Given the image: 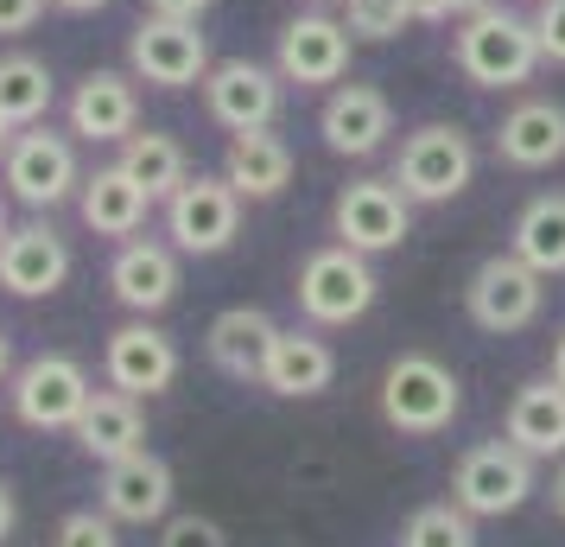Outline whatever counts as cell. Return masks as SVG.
<instances>
[{
	"label": "cell",
	"instance_id": "1",
	"mask_svg": "<svg viewBox=\"0 0 565 547\" xmlns=\"http://www.w3.org/2000/svg\"><path fill=\"white\" fill-rule=\"evenodd\" d=\"M451 57H458L463 83H477V90H521L546 64L534 20L527 13H509V7L463 13L458 32H451Z\"/></svg>",
	"mask_w": 565,
	"mask_h": 547
},
{
	"label": "cell",
	"instance_id": "2",
	"mask_svg": "<svg viewBox=\"0 0 565 547\" xmlns=\"http://www.w3.org/2000/svg\"><path fill=\"white\" fill-rule=\"evenodd\" d=\"M0 185L7 198L32 217H52L57 204H71L83 191V159H77V134H57L45 122H32L7 140L0 154Z\"/></svg>",
	"mask_w": 565,
	"mask_h": 547
},
{
	"label": "cell",
	"instance_id": "3",
	"mask_svg": "<svg viewBox=\"0 0 565 547\" xmlns=\"http://www.w3.org/2000/svg\"><path fill=\"white\" fill-rule=\"evenodd\" d=\"M387 179L401 185L413 204H451L463 185L477 179V147H470V134L451 128V122H426V128H413L407 140H401Z\"/></svg>",
	"mask_w": 565,
	"mask_h": 547
},
{
	"label": "cell",
	"instance_id": "4",
	"mask_svg": "<svg viewBox=\"0 0 565 547\" xmlns=\"http://www.w3.org/2000/svg\"><path fill=\"white\" fill-rule=\"evenodd\" d=\"M292 293H299V313H306L311 325H356V318L375 306L382 281H375L369 255H356L350 242H331V249H311L306 255Z\"/></svg>",
	"mask_w": 565,
	"mask_h": 547
},
{
	"label": "cell",
	"instance_id": "5",
	"mask_svg": "<svg viewBox=\"0 0 565 547\" xmlns=\"http://www.w3.org/2000/svg\"><path fill=\"white\" fill-rule=\"evenodd\" d=\"M458 376L426 357V350H407V357H394L382 376V420L394 433H445L451 414H458Z\"/></svg>",
	"mask_w": 565,
	"mask_h": 547
},
{
	"label": "cell",
	"instance_id": "6",
	"mask_svg": "<svg viewBox=\"0 0 565 547\" xmlns=\"http://www.w3.org/2000/svg\"><path fill=\"white\" fill-rule=\"evenodd\" d=\"M242 191L223 172H191V179L166 198V235L179 255H223L242 235Z\"/></svg>",
	"mask_w": 565,
	"mask_h": 547
},
{
	"label": "cell",
	"instance_id": "7",
	"mask_svg": "<svg viewBox=\"0 0 565 547\" xmlns=\"http://www.w3.org/2000/svg\"><path fill=\"white\" fill-rule=\"evenodd\" d=\"M13 420L32 427V433H71L77 414L89 408V369L77 357H64V350H39L32 364L13 369Z\"/></svg>",
	"mask_w": 565,
	"mask_h": 547
},
{
	"label": "cell",
	"instance_id": "8",
	"mask_svg": "<svg viewBox=\"0 0 565 547\" xmlns=\"http://www.w3.org/2000/svg\"><path fill=\"white\" fill-rule=\"evenodd\" d=\"M463 306H470V318H477L483 332H495V338L527 332V325L540 318V306H546V274L527 267L514 249H502V255H489L483 267L470 274Z\"/></svg>",
	"mask_w": 565,
	"mask_h": 547
},
{
	"label": "cell",
	"instance_id": "9",
	"mask_svg": "<svg viewBox=\"0 0 565 547\" xmlns=\"http://www.w3.org/2000/svg\"><path fill=\"white\" fill-rule=\"evenodd\" d=\"M331 230L356 255H387L413 235V198L394 179H350L331 204Z\"/></svg>",
	"mask_w": 565,
	"mask_h": 547
},
{
	"label": "cell",
	"instance_id": "10",
	"mask_svg": "<svg viewBox=\"0 0 565 547\" xmlns=\"http://www.w3.org/2000/svg\"><path fill=\"white\" fill-rule=\"evenodd\" d=\"M204 108L216 128L230 134H248V128H274L280 122V103H286V77L274 64H255V57H223L204 71Z\"/></svg>",
	"mask_w": 565,
	"mask_h": 547
},
{
	"label": "cell",
	"instance_id": "11",
	"mask_svg": "<svg viewBox=\"0 0 565 547\" xmlns=\"http://www.w3.org/2000/svg\"><path fill=\"white\" fill-rule=\"evenodd\" d=\"M128 71L134 83H153V90H191L210 71V39L198 32V20L147 13L128 39Z\"/></svg>",
	"mask_w": 565,
	"mask_h": 547
},
{
	"label": "cell",
	"instance_id": "12",
	"mask_svg": "<svg viewBox=\"0 0 565 547\" xmlns=\"http://www.w3.org/2000/svg\"><path fill=\"white\" fill-rule=\"evenodd\" d=\"M534 491V459L509 440L470 445L451 471V503H463L470 516H509Z\"/></svg>",
	"mask_w": 565,
	"mask_h": 547
},
{
	"label": "cell",
	"instance_id": "13",
	"mask_svg": "<svg viewBox=\"0 0 565 547\" xmlns=\"http://www.w3.org/2000/svg\"><path fill=\"white\" fill-rule=\"evenodd\" d=\"M350 39H356V32L343 27V20H331L324 7H311L299 20H286L274 71H280L286 83H299V90H337L343 71H350Z\"/></svg>",
	"mask_w": 565,
	"mask_h": 547
},
{
	"label": "cell",
	"instance_id": "14",
	"mask_svg": "<svg viewBox=\"0 0 565 547\" xmlns=\"http://www.w3.org/2000/svg\"><path fill=\"white\" fill-rule=\"evenodd\" d=\"M103 376H108V389L134 395V401H153V395H166L179 382V344L166 338L159 325H147V318H128L103 344Z\"/></svg>",
	"mask_w": 565,
	"mask_h": 547
},
{
	"label": "cell",
	"instance_id": "15",
	"mask_svg": "<svg viewBox=\"0 0 565 547\" xmlns=\"http://www.w3.org/2000/svg\"><path fill=\"white\" fill-rule=\"evenodd\" d=\"M64 281H71V242L45 217L13 223L7 242H0V293H13V299H52Z\"/></svg>",
	"mask_w": 565,
	"mask_h": 547
},
{
	"label": "cell",
	"instance_id": "16",
	"mask_svg": "<svg viewBox=\"0 0 565 547\" xmlns=\"http://www.w3.org/2000/svg\"><path fill=\"white\" fill-rule=\"evenodd\" d=\"M64 122H71V134L89 140V147H121V140L140 128L134 71H89V77H77V90L64 96Z\"/></svg>",
	"mask_w": 565,
	"mask_h": 547
},
{
	"label": "cell",
	"instance_id": "17",
	"mask_svg": "<svg viewBox=\"0 0 565 547\" xmlns=\"http://www.w3.org/2000/svg\"><path fill=\"white\" fill-rule=\"evenodd\" d=\"M318 134H324V147L343 159H369L387 147V134H394V103H387L375 83H337L324 108H318Z\"/></svg>",
	"mask_w": 565,
	"mask_h": 547
},
{
	"label": "cell",
	"instance_id": "18",
	"mask_svg": "<svg viewBox=\"0 0 565 547\" xmlns=\"http://www.w3.org/2000/svg\"><path fill=\"white\" fill-rule=\"evenodd\" d=\"M108 293L128 306L134 318H153L179 299V249L172 242H147V235H128L115 261H108Z\"/></svg>",
	"mask_w": 565,
	"mask_h": 547
},
{
	"label": "cell",
	"instance_id": "19",
	"mask_svg": "<svg viewBox=\"0 0 565 547\" xmlns=\"http://www.w3.org/2000/svg\"><path fill=\"white\" fill-rule=\"evenodd\" d=\"M103 509L115 522H134V528L166 522V509H172V465L159 452H147V445L103 465Z\"/></svg>",
	"mask_w": 565,
	"mask_h": 547
},
{
	"label": "cell",
	"instance_id": "20",
	"mask_svg": "<svg viewBox=\"0 0 565 547\" xmlns=\"http://www.w3.org/2000/svg\"><path fill=\"white\" fill-rule=\"evenodd\" d=\"M495 154H502V166H521V172L559 166L565 159V103H553V96L514 103L502 115V128H495Z\"/></svg>",
	"mask_w": 565,
	"mask_h": 547
},
{
	"label": "cell",
	"instance_id": "21",
	"mask_svg": "<svg viewBox=\"0 0 565 547\" xmlns=\"http://www.w3.org/2000/svg\"><path fill=\"white\" fill-rule=\"evenodd\" d=\"M147 210H153V198L140 191V185L108 159V166H96V172H83V191H77V217L89 235H108V242H128V235H140V223H147Z\"/></svg>",
	"mask_w": 565,
	"mask_h": 547
},
{
	"label": "cell",
	"instance_id": "22",
	"mask_svg": "<svg viewBox=\"0 0 565 547\" xmlns=\"http://www.w3.org/2000/svg\"><path fill=\"white\" fill-rule=\"evenodd\" d=\"M71 440L83 445V459H96V465H115V459H128L147 445V414H140V401L121 389H96L89 395V408L77 414L71 427Z\"/></svg>",
	"mask_w": 565,
	"mask_h": 547
},
{
	"label": "cell",
	"instance_id": "23",
	"mask_svg": "<svg viewBox=\"0 0 565 547\" xmlns=\"http://www.w3.org/2000/svg\"><path fill=\"white\" fill-rule=\"evenodd\" d=\"M280 338V325L260 313V306H230V313L210 318V364L223 369L230 382H260V369H267V350Z\"/></svg>",
	"mask_w": 565,
	"mask_h": 547
},
{
	"label": "cell",
	"instance_id": "24",
	"mask_svg": "<svg viewBox=\"0 0 565 547\" xmlns=\"http://www.w3.org/2000/svg\"><path fill=\"white\" fill-rule=\"evenodd\" d=\"M223 179L248 198V204H267L292 185V147H286L274 128H248V134H230L223 147Z\"/></svg>",
	"mask_w": 565,
	"mask_h": 547
},
{
	"label": "cell",
	"instance_id": "25",
	"mask_svg": "<svg viewBox=\"0 0 565 547\" xmlns=\"http://www.w3.org/2000/svg\"><path fill=\"white\" fill-rule=\"evenodd\" d=\"M337 382V350L318 332H280L274 350H267V369H260V389L286 395V401H306V395H324Z\"/></svg>",
	"mask_w": 565,
	"mask_h": 547
},
{
	"label": "cell",
	"instance_id": "26",
	"mask_svg": "<svg viewBox=\"0 0 565 547\" xmlns=\"http://www.w3.org/2000/svg\"><path fill=\"white\" fill-rule=\"evenodd\" d=\"M509 445H521L527 459H559L565 452V389L546 376V382H527L514 389L509 401Z\"/></svg>",
	"mask_w": 565,
	"mask_h": 547
},
{
	"label": "cell",
	"instance_id": "27",
	"mask_svg": "<svg viewBox=\"0 0 565 547\" xmlns=\"http://www.w3.org/2000/svg\"><path fill=\"white\" fill-rule=\"evenodd\" d=\"M115 166H121V172H128V179L153 198V204H166V198L191 179V159H184L179 134H159V128H134L128 140H121Z\"/></svg>",
	"mask_w": 565,
	"mask_h": 547
},
{
	"label": "cell",
	"instance_id": "28",
	"mask_svg": "<svg viewBox=\"0 0 565 547\" xmlns=\"http://www.w3.org/2000/svg\"><path fill=\"white\" fill-rule=\"evenodd\" d=\"M57 103V77L45 57L32 52H0V115L13 122V128H32V122H45Z\"/></svg>",
	"mask_w": 565,
	"mask_h": 547
},
{
	"label": "cell",
	"instance_id": "29",
	"mask_svg": "<svg viewBox=\"0 0 565 547\" xmlns=\"http://www.w3.org/2000/svg\"><path fill=\"white\" fill-rule=\"evenodd\" d=\"M509 249L527 261V267H540L546 281L565 274V191H540V198H527V210L514 217V242Z\"/></svg>",
	"mask_w": 565,
	"mask_h": 547
},
{
	"label": "cell",
	"instance_id": "30",
	"mask_svg": "<svg viewBox=\"0 0 565 547\" xmlns=\"http://www.w3.org/2000/svg\"><path fill=\"white\" fill-rule=\"evenodd\" d=\"M401 547H477V516L463 503H426L407 516Z\"/></svg>",
	"mask_w": 565,
	"mask_h": 547
},
{
	"label": "cell",
	"instance_id": "31",
	"mask_svg": "<svg viewBox=\"0 0 565 547\" xmlns=\"http://www.w3.org/2000/svg\"><path fill=\"white\" fill-rule=\"evenodd\" d=\"M343 27L369 45H387L413 27V0H343Z\"/></svg>",
	"mask_w": 565,
	"mask_h": 547
},
{
	"label": "cell",
	"instance_id": "32",
	"mask_svg": "<svg viewBox=\"0 0 565 547\" xmlns=\"http://www.w3.org/2000/svg\"><path fill=\"white\" fill-rule=\"evenodd\" d=\"M115 528H121V522L108 516V509H71V516L57 522L52 547H121Z\"/></svg>",
	"mask_w": 565,
	"mask_h": 547
},
{
	"label": "cell",
	"instance_id": "33",
	"mask_svg": "<svg viewBox=\"0 0 565 547\" xmlns=\"http://www.w3.org/2000/svg\"><path fill=\"white\" fill-rule=\"evenodd\" d=\"M159 547H230V535L210 516H172L159 528Z\"/></svg>",
	"mask_w": 565,
	"mask_h": 547
},
{
	"label": "cell",
	"instance_id": "34",
	"mask_svg": "<svg viewBox=\"0 0 565 547\" xmlns=\"http://www.w3.org/2000/svg\"><path fill=\"white\" fill-rule=\"evenodd\" d=\"M534 32H540V57L546 64H565V0H540Z\"/></svg>",
	"mask_w": 565,
	"mask_h": 547
},
{
	"label": "cell",
	"instance_id": "35",
	"mask_svg": "<svg viewBox=\"0 0 565 547\" xmlns=\"http://www.w3.org/2000/svg\"><path fill=\"white\" fill-rule=\"evenodd\" d=\"M52 0H0V39H26L39 20H45Z\"/></svg>",
	"mask_w": 565,
	"mask_h": 547
},
{
	"label": "cell",
	"instance_id": "36",
	"mask_svg": "<svg viewBox=\"0 0 565 547\" xmlns=\"http://www.w3.org/2000/svg\"><path fill=\"white\" fill-rule=\"evenodd\" d=\"M216 0H147V13H166V20H204Z\"/></svg>",
	"mask_w": 565,
	"mask_h": 547
},
{
	"label": "cell",
	"instance_id": "37",
	"mask_svg": "<svg viewBox=\"0 0 565 547\" xmlns=\"http://www.w3.org/2000/svg\"><path fill=\"white\" fill-rule=\"evenodd\" d=\"M13 522H20V496H13L7 477H0V547H7V535H13Z\"/></svg>",
	"mask_w": 565,
	"mask_h": 547
},
{
	"label": "cell",
	"instance_id": "38",
	"mask_svg": "<svg viewBox=\"0 0 565 547\" xmlns=\"http://www.w3.org/2000/svg\"><path fill=\"white\" fill-rule=\"evenodd\" d=\"M413 20H426V27H445V20H458V13H451V0H413Z\"/></svg>",
	"mask_w": 565,
	"mask_h": 547
},
{
	"label": "cell",
	"instance_id": "39",
	"mask_svg": "<svg viewBox=\"0 0 565 547\" xmlns=\"http://www.w3.org/2000/svg\"><path fill=\"white\" fill-rule=\"evenodd\" d=\"M57 13H103V7H115V0H52Z\"/></svg>",
	"mask_w": 565,
	"mask_h": 547
},
{
	"label": "cell",
	"instance_id": "40",
	"mask_svg": "<svg viewBox=\"0 0 565 547\" xmlns=\"http://www.w3.org/2000/svg\"><path fill=\"white\" fill-rule=\"evenodd\" d=\"M0 382H13V338L0 332Z\"/></svg>",
	"mask_w": 565,
	"mask_h": 547
},
{
	"label": "cell",
	"instance_id": "41",
	"mask_svg": "<svg viewBox=\"0 0 565 547\" xmlns=\"http://www.w3.org/2000/svg\"><path fill=\"white\" fill-rule=\"evenodd\" d=\"M553 382H559V389H565V332H559V338H553Z\"/></svg>",
	"mask_w": 565,
	"mask_h": 547
},
{
	"label": "cell",
	"instance_id": "42",
	"mask_svg": "<svg viewBox=\"0 0 565 547\" xmlns=\"http://www.w3.org/2000/svg\"><path fill=\"white\" fill-rule=\"evenodd\" d=\"M483 7H502V0H451V13H458V20H463V13H483Z\"/></svg>",
	"mask_w": 565,
	"mask_h": 547
},
{
	"label": "cell",
	"instance_id": "43",
	"mask_svg": "<svg viewBox=\"0 0 565 547\" xmlns=\"http://www.w3.org/2000/svg\"><path fill=\"white\" fill-rule=\"evenodd\" d=\"M553 509H559V516H565V465L553 471Z\"/></svg>",
	"mask_w": 565,
	"mask_h": 547
},
{
	"label": "cell",
	"instance_id": "44",
	"mask_svg": "<svg viewBox=\"0 0 565 547\" xmlns=\"http://www.w3.org/2000/svg\"><path fill=\"white\" fill-rule=\"evenodd\" d=\"M13 134H20V128H13V122H7V115H0V154H7V140H13Z\"/></svg>",
	"mask_w": 565,
	"mask_h": 547
},
{
	"label": "cell",
	"instance_id": "45",
	"mask_svg": "<svg viewBox=\"0 0 565 547\" xmlns=\"http://www.w3.org/2000/svg\"><path fill=\"white\" fill-rule=\"evenodd\" d=\"M7 230H13V223H7V198H0V242H7Z\"/></svg>",
	"mask_w": 565,
	"mask_h": 547
},
{
	"label": "cell",
	"instance_id": "46",
	"mask_svg": "<svg viewBox=\"0 0 565 547\" xmlns=\"http://www.w3.org/2000/svg\"><path fill=\"white\" fill-rule=\"evenodd\" d=\"M311 7H337V0H311Z\"/></svg>",
	"mask_w": 565,
	"mask_h": 547
}]
</instances>
